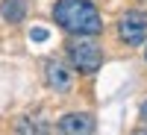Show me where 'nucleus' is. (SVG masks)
I'll return each instance as SVG.
<instances>
[{"label":"nucleus","instance_id":"nucleus-1","mask_svg":"<svg viewBox=\"0 0 147 135\" xmlns=\"http://www.w3.org/2000/svg\"><path fill=\"white\" fill-rule=\"evenodd\" d=\"M53 21L71 35H97L103 30L91 0H59L53 6Z\"/></svg>","mask_w":147,"mask_h":135},{"label":"nucleus","instance_id":"nucleus-2","mask_svg":"<svg viewBox=\"0 0 147 135\" xmlns=\"http://www.w3.org/2000/svg\"><path fill=\"white\" fill-rule=\"evenodd\" d=\"M71 65L77 68L80 73H94V71H100V65H103L100 44H97L91 35H80V38L71 44Z\"/></svg>","mask_w":147,"mask_h":135},{"label":"nucleus","instance_id":"nucleus-3","mask_svg":"<svg viewBox=\"0 0 147 135\" xmlns=\"http://www.w3.org/2000/svg\"><path fill=\"white\" fill-rule=\"evenodd\" d=\"M118 35H121L124 44L138 47L144 41V35H147V18L141 12H127V15L121 18V24H118Z\"/></svg>","mask_w":147,"mask_h":135},{"label":"nucleus","instance_id":"nucleus-4","mask_svg":"<svg viewBox=\"0 0 147 135\" xmlns=\"http://www.w3.org/2000/svg\"><path fill=\"white\" fill-rule=\"evenodd\" d=\"M94 132V118L85 112H74L59 120V135H91Z\"/></svg>","mask_w":147,"mask_h":135},{"label":"nucleus","instance_id":"nucleus-5","mask_svg":"<svg viewBox=\"0 0 147 135\" xmlns=\"http://www.w3.org/2000/svg\"><path fill=\"white\" fill-rule=\"evenodd\" d=\"M47 79L56 91H68L71 88V73L65 68V62H47Z\"/></svg>","mask_w":147,"mask_h":135},{"label":"nucleus","instance_id":"nucleus-6","mask_svg":"<svg viewBox=\"0 0 147 135\" xmlns=\"http://www.w3.org/2000/svg\"><path fill=\"white\" fill-rule=\"evenodd\" d=\"M0 15L9 24H21L27 18V0H3L0 3Z\"/></svg>","mask_w":147,"mask_h":135},{"label":"nucleus","instance_id":"nucleus-7","mask_svg":"<svg viewBox=\"0 0 147 135\" xmlns=\"http://www.w3.org/2000/svg\"><path fill=\"white\" fill-rule=\"evenodd\" d=\"M15 135H47V126L35 118H21L15 124Z\"/></svg>","mask_w":147,"mask_h":135},{"label":"nucleus","instance_id":"nucleus-8","mask_svg":"<svg viewBox=\"0 0 147 135\" xmlns=\"http://www.w3.org/2000/svg\"><path fill=\"white\" fill-rule=\"evenodd\" d=\"M141 118H144V120H147V103H144V106H141Z\"/></svg>","mask_w":147,"mask_h":135},{"label":"nucleus","instance_id":"nucleus-9","mask_svg":"<svg viewBox=\"0 0 147 135\" xmlns=\"http://www.w3.org/2000/svg\"><path fill=\"white\" fill-rule=\"evenodd\" d=\"M136 135H147V132H136Z\"/></svg>","mask_w":147,"mask_h":135},{"label":"nucleus","instance_id":"nucleus-10","mask_svg":"<svg viewBox=\"0 0 147 135\" xmlns=\"http://www.w3.org/2000/svg\"><path fill=\"white\" fill-rule=\"evenodd\" d=\"M144 56H147V50H144Z\"/></svg>","mask_w":147,"mask_h":135}]
</instances>
